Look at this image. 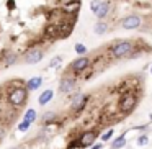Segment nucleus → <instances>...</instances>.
<instances>
[{
    "mask_svg": "<svg viewBox=\"0 0 152 149\" xmlns=\"http://www.w3.org/2000/svg\"><path fill=\"white\" fill-rule=\"evenodd\" d=\"M74 49H75L77 54H87V46L82 43H77L75 46H74Z\"/></svg>",
    "mask_w": 152,
    "mask_h": 149,
    "instance_id": "6ab92c4d",
    "label": "nucleus"
},
{
    "mask_svg": "<svg viewBox=\"0 0 152 149\" xmlns=\"http://www.w3.org/2000/svg\"><path fill=\"white\" fill-rule=\"evenodd\" d=\"M69 67H70V72H74V74L85 72V70L90 67V57H87V56L77 57L75 61H72V64H70Z\"/></svg>",
    "mask_w": 152,
    "mask_h": 149,
    "instance_id": "20e7f679",
    "label": "nucleus"
},
{
    "mask_svg": "<svg viewBox=\"0 0 152 149\" xmlns=\"http://www.w3.org/2000/svg\"><path fill=\"white\" fill-rule=\"evenodd\" d=\"M87 102H88V95H85V93H75L72 98V110L74 112H82L83 108H85Z\"/></svg>",
    "mask_w": 152,
    "mask_h": 149,
    "instance_id": "1a4fd4ad",
    "label": "nucleus"
},
{
    "mask_svg": "<svg viewBox=\"0 0 152 149\" xmlns=\"http://www.w3.org/2000/svg\"><path fill=\"white\" fill-rule=\"evenodd\" d=\"M134 51V43L131 40H119L111 46L113 57H126Z\"/></svg>",
    "mask_w": 152,
    "mask_h": 149,
    "instance_id": "f03ea898",
    "label": "nucleus"
},
{
    "mask_svg": "<svg viewBox=\"0 0 152 149\" xmlns=\"http://www.w3.org/2000/svg\"><path fill=\"white\" fill-rule=\"evenodd\" d=\"M151 74H152V66H151Z\"/></svg>",
    "mask_w": 152,
    "mask_h": 149,
    "instance_id": "bb28decb",
    "label": "nucleus"
},
{
    "mask_svg": "<svg viewBox=\"0 0 152 149\" xmlns=\"http://www.w3.org/2000/svg\"><path fill=\"white\" fill-rule=\"evenodd\" d=\"M30 126H31V123L26 121V120H23V121L18 125V131H20V133H26L28 129H30Z\"/></svg>",
    "mask_w": 152,
    "mask_h": 149,
    "instance_id": "f3484780",
    "label": "nucleus"
},
{
    "mask_svg": "<svg viewBox=\"0 0 152 149\" xmlns=\"http://www.w3.org/2000/svg\"><path fill=\"white\" fill-rule=\"evenodd\" d=\"M100 4H102V0H92V2H90V10H92L93 13H95V12L98 10Z\"/></svg>",
    "mask_w": 152,
    "mask_h": 149,
    "instance_id": "412c9836",
    "label": "nucleus"
},
{
    "mask_svg": "<svg viewBox=\"0 0 152 149\" xmlns=\"http://www.w3.org/2000/svg\"><path fill=\"white\" fill-rule=\"evenodd\" d=\"M36 116H38L36 110H34V108H28L26 113H25V118L23 120H26V121H30L31 125H33V123L36 121Z\"/></svg>",
    "mask_w": 152,
    "mask_h": 149,
    "instance_id": "dca6fc26",
    "label": "nucleus"
},
{
    "mask_svg": "<svg viewBox=\"0 0 152 149\" xmlns=\"http://www.w3.org/2000/svg\"><path fill=\"white\" fill-rule=\"evenodd\" d=\"M141 17L139 15H128L126 18L121 20V28L123 30H136L141 26Z\"/></svg>",
    "mask_w": 152,
    "mask_h": 149,
    "instance_id": "0eeeda50",
    "label": "nucleus"
},
{
    "mask_svg": "<svg viewBox=\"0 0 152 149\" xmlns=\"http://www.w3.org/2000/svg\"><path fill=\"white\" fill-rule=\"evenodd\" d=\"M108 12H110V2H102L100 7H98V10L95 12V15H96L98 20H103V18L108 17Z\"/></svg>",
    "mask_w": 152,
    "mask_h": 149,
    "instance_id": "ddd939ff",
    "label": "nucleus"
},
{
    "mask_svg": "<svg viewBox=\"0 0 152 149\" xmlns=\"http://www.w3.org/2000/svg\"><path fill=\"white\" fill-rule=\"evenodd\" d=\"M136 144H137V146H147V144H149V138H147L145 134L137 136V139H136Z\"/></svg>",
    "mask_w": 152,
    "mask_h": 149,
    "instance_id": "a211bd4d",
    "label": "nucleus"
},
{
    "mask_svg": "<svg viewBox=\"0 0 152 149\" xmlns=\"http://www.w3.org/2000/svg\"><path fill=\"white\" fill-rule=\"evenodd\" d=\"M77 85L75 77H62V80L59 82V92L61 93H70Z\"/></svg>",
    "mask_w": 152,
    "mask_h": 149,
    "instance_id": "9d476101",
    "label": "nucleus"
},
{
    "mask_svg": "<svg viewBox=\"0 0 152 149\" xmlns=\"http://www.w3.org/2000/svg\"><path fill=\"white\" fill-rule=\"evenodd\" d=\"M12 149H20V148H12Z\"/></svg>",
    "mask_w": 152,
    "mask_h": 149,
    "instance_id": "a878e982",
    "label": "nucleus"
},
{
    "mask_svg": "<svg viewBox=\"0 0 152 149\" xmlns=\"http://www.w3.org/2000/svg\"><path fill=\"white\" fill-rule=\"evenodd\" d=\"M136 102H137V98H136L134 93H131V92L124 93V95L121 97V100H119V110L124 112V113L131 112V110L136 106Z\"/></svg>",
    "mask_w": 152,
    "mask_h": 149,
    "instance_id": "39448f33",
    "label": "nucleus"
},
{
    "mask_svg": "<svg viewBox=\"0 0 152 149\" xmlns=\"http://www.w3.org/2000/svg\"><path fill=\"white\" fill-rule=\"evenodd\" d=\"M30 90L26 87H21V85H17L13 89H10L7 92V102L10 103L13 108H21L25 103L28 102V97H30Z\"/></svg>",
    "mask_w": 152,
    "mask_h": 149,
    "instance_id": "f257e3e1",
    "label": "nucleus"
},
{
    "mask_svg": "<svg viewBox=\"0 0 152 149\" xmlns=\"http://www.w3.org/2000/svg\"><path fill=\"white\" fill-rule=\"evenodd\" d=\"M90 149H103V142H98V144H93Z\"/></svg>",
    "mask_w": 152,
    "mask_h": 149,
    "instance_id": "b1692460",
    "label": "nucleus"
},
{
    "mask_svg": "<svg viewBox=\"0 0 152 149\" xmlns=\"http://www.w3.org/2000/svg\"><path fill=\"white\" fill-rule=\"evenodd\" d=\"M53 98H54V90L48 89V90H44L43 93H39V97H38V103L44 106V105H48Z\"/></svg>",
    "mask_w": 152,
    "mask_h": 149,
    "instance_id": "9b49d317",
    "label": "nucleus"
},
{
    "mask_svg": "<svg viewBox=\"0 0 152 149\" xmlns=\"http://www.w3.org/2000/svg\"><path fill=\"white\" fill-rule=\"evenodd\" d=\"M18 61V54L13 51H4L2 57H0V69H8Z\"/></svg>",
    "mask_w": 152,
    "mask_h": 149,
    "instance_id": "423d86ee",
    "label": "nucleus"
},
{
    "mask_svg": "<svg viewBox=\"0 0 152 149\" xmlns=\"http://www.w3.org/2000/svg\"><path fill=\"white\" fill-rule=\"evenodd\" d=\"M106 31H108V25H106L105 21H102V20L93 26V33L95 34H105Z\"/></svg>",
    "mask_w": 152,
    "mask_h": 149,
    "instance_id": "2eb2a0df",
    "label": "nucleus"
},
{
    "mask_svg": "<svg viewBox=\"0 0 152 149\" xmlns=\"http://www.w3.org/2000/svg\"><path fill=\"white\" fill-rule=\"evenodd\" d=\"M54 118H56V113H53V112H48V113H44V115H43V120H44L46 123L53 121Z\"/></svg>",
    "mask_w": 152,
    "mask_h": 149,
    "instance_id": "4be33fe9",
    "label": "nucleus"
},
{
    "mask_svg": "<svg viewBox=\"0 0 152 149\" xmlns=\"http://www.w3.org/2000/svg\"><path fill=\"white\" fill-rule=\"evenodd\" d=\"M43 57H44L43 48H30V49H26V53H25L23 61L26 64H38V62L43 61Z\"/></svg>",
    "mask_w": 152,
    "mask_h": 149,
    "instance_id": "7ed1b4c3",
    "label": "nucleus"
},
{
    "mask_svg": "<svg viewBox=\"0 0 152 149\" xmlns=\"http://www.w3.org/2000/svg\"><path fill=\"white\" fill-rule=\"evenodd\" d=\"M61 62H62V57H61V56H56V57H53V59H51L49 67H57Z\"/></svg>",
    "mask_w": 152,
    "mask_h": 149,
    "instance_id": "aec40b11",
    "label": "nucleus"
},
{
    "mask_svg": "<svg viewBox=\"0 0 152 149\" xmlns=\"http://www.w3.org/2000/svg\"><path fill=\"white\" fill-rule=\"evenodd\" d=\"M123 146H126V131L123 133V134H119L116 139H113L111 149H121Z\"/></svg>",
    "mask_w": 152,
    "mask_h": 149,
    "instance_id": "4468645a",
    "label": "nucleus"
},
{
    "mask_svg": "<svg viewBox=\"0 0 152 149\" xmlns=\"http://www.w3.org/2000/svg\"><path fill=\"white\" fill-rule=\"evenodd\" d=\"M43 85V77H31L30 80H26V89L30 90V92H34V90H38L39 87Z\"/></svg>",
    "mask_w": 152,
    "mask_h": 149,
    "instance_id": "f8f14e48",
    "label": "nucleus"
},
{
    "mask_svg": "<svg viewBox=\"0 0 152 149\" xmlns=\"http://www.w3.org/2000/svg\"><path fill=\"white\" fill-rule=\"evenodd\" d=\"M113 133H115L113 129H108L106 133H103V134H102V141H103V142H105V141H110V139L113 138Z\"/></svg>",
    "mask_w": 152,
    "mask_h": 149,
    "instance_id": "5701e85b",
    "label": "nucleus"
},
{
    "mask_svg": "<svg viewBox=\"0 0 152 149\" xmlns=\"http://www.w3.org/2000/svg\"><path fill=\"white\" fill-rule=\"evenodd\" d=\"M59 5H66V4H69V2H74V0H56Z\"/></svg>",
    "mask_w": 152,
    "mask_h": 149,
    "instance_id": "393cba45",
    "label": "nucleus"
},
{
    "mask_svg": "<svg viewBox=\"0 0 152 149\" xmlns=\"http://www.w3.org/2000/svg\"><path fill=\"white\" fill-rule=\"evenodd\" d=\"M98 138V133L96 131H85L80 134L79 138V142H80V148H88V146H93V142H95V139Z\"/></svg>",
    "mask_w": 152,
    "mask_h": 149,
    "instance_id": "6e6552de",
    "label": "nucleus"
}]
</instances>
